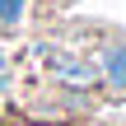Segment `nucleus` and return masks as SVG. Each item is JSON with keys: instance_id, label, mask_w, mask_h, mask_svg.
Wrapping results in <instances>:
<instances>
[{"instance_id": "7ed1b4c3", "label": "nucleus", "mask_w": 126, "mask_h": 126, "mask_svg": "<svg viewBox=\"0 0 126 126\" xmlns=\"http://www.w3.org/2000/svg\"><path fill=\"white\" fill-rule=\"evenodd\" d=\"M19 9H23V0H0V19H5V23H14Z\"/></svg>"}, {"instance_id": "f03ea898", "label": "nucleus", "mask_w": 126, "mask_h": 126, "mask_svg": "<svg viewBox=\"0 0 126 126\" xmlns=\"http://www.w3.org/2000/svg\"><path fill=\"white\" fill-rule=\"evenodd\" d=\"M56 75H61L65 84H75V89H89V84H94V70L79 65V61H70V56H56Z\"/></svg>"}, {"instance_id": "f257e3e1", "label": "nucleus", "mask_w": 126, "mask_h": 126, "mask_svg": "<svg viewBox=\"0 0 126 126\" xmlns=\"http://www.w3.org/2000/svg\"><path fill=\"white\" fill-rule=\"evenodd\" d=\"M103 84H108V94L126 98V47H108L103 51Z\"/></svg>"}, {"instance_id": "20e7f679", "label": "nucleus", "mask_w": 126, "mask_h": 126, "mask_svg": "<svg viewBox=\"0 0 126 126\" xmlns=\"http://www.w3.org/2000/svg\"><path fill=\"white\" fill-rule=\"evenodd\" d=\"M84 126H94V122H84Z\"/></svg>"}]
</instances>
